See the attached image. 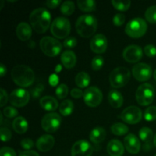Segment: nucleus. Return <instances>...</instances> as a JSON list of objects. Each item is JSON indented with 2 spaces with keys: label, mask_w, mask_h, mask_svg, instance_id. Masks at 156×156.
Listing matches in <instances>:
<instances>
[{
  "label": "nucleus",
  "mask_w": 156,
  "mask_h": 156,
  "mask_svg": "<svg viewBox=\"0 0 156 156\" xmlns=\"http://www.w3.org/2000/svg\"><path fill=\"white\" fill-rule=\"evenodd\" d=\"M30 23L34 30L38 34L45 33L51 22V15L44 8L36 9L30 13Z\"/></svg>",
  "instance_id": "1"
},
{
  "label": "nucleus",
  "mask_w": 156,
  "mask_h": 156,
  "mask_svg": "<svg viewBox=\"0 0 156 156\" xmlns=\"http://www.w3.org/2000/svg\"><path fill=\"white\" fill-rule=\"evenodd\" d=\"M12 80L16 85L27 88L34 83L35 75L33 70L25 65H18L12 70Z\"/></svg>",
  "instance_id": "2"
},
{
  "label": "nucleus",
  "mask_w": 156,
  "mask_h": 156,
  "mask_svg": "<svg viewBox=\"0 0 156 156\" xmlns=\"http://www.w3.org/2000/svg\"><path fill=\"white\" fill-rule=\"evenodd\" d=\"M97 28L98 21L95 17L91 15H82L76 21V31L82 37H90L95 33Z\"/></svg>",
  "instance_id": "3"
},
{
  "label": "nucleus",
  "mask_w": 156,
  "mask_h": 156,
  "mask_svg": "<svg viewBox=\"0 0 156 156\" xmlns=\"http://www.w3.org/2000/svg\"><path fill=\"white\" fill-rule=\"evenodd\" d=\"M130 79V72L126 67L114 69L109 76V81L113 88H120L125 86Z\"/></svg>",
  "instance_id": "4"
},
{
  "label": "nucleus",
  "mask_w": 156,
  "mask_h": 156,
  "mask_svg": "<svg viewBox=\"0 0 156 156\" xmlns=\"http://www.w3.org/2000/svg\"><path fill=\"white\" fill-rule=\"evenodd\" d=\"M50 30L55 37L58 39H64L69 34L71 24L67 18L64 17H58L52 22Z\"/></svg>",
  "instance_id": "5"
},
{
  "label": "nucleus",
  "mask_w": 156,
  "mask_h": 156,
  "mask_svg": "<svg viewBox=\"0 0 156 156\" xmlns=\"http://www.w3.org/2000/svg\"><path fill=\"white\" fill-rule=\"evenodd\" d=\"M147 24L141 18H135L129 21L125 27V32L132 38H140L143 37L147 30Z\"/></svg>",
  "instance_id": "6"
},
{
  "label": "nucleus",
  "mask_w": 156,
  "mask_h": 156,
  "mask_svg": "<svg viewBox=\"0 0 156 156\" xmlns=\"http://www.w3.org/2000/svg\"><path fill=\"white\" fill-rule=\"evenodd\" d=\"M155 98L154 87L149 83L142 84L136 91V98L139 105L147 106L152 103Z\"/></svg>",
  "instance_id": "7"
},
{
  "label": "nucleus",
  "mask_w": 156,
  "mask_h": 156,
  "mask_svg": "<svg viewBox=\"0 0 156 156\" xmlns=\"http://www.w3.org/2000/svg\"><path fill=\"white\" fill-rule=\"evenodd\" d=\"M40 47L43 53L50 57H54L62 50V44L58 40L51 37H44L40 41Z\"/></svg>",
  "instance_id": "8"
},
{
  "label": "nucleus",
  "mask_w": 156,
  "mask_h": 156,
  "mask_svg": "<svg viewBox=\"0 0 156 156\" xmlns=\"http://www.w3.org/2000/svg\"><path fill=\"white\" fill-rule=\"evenodd\" d=\"M62 122L61 117L55 112L47 114L41 120L43 129L47 133H54L59 128Z\"/></svg>",
  "instance_id": "9"
},
{
  "label": "nucleus",
  "mask_w": 156,
  "mask_h": 156,
  "mask_svg": "<svg viewBox=\"0 0 156 156\" xmlns=\"http://www.w3.org/2000/svg\"><path fill=\"white\" fill-rule=\"evenodd\" d=\"M84 101L91 108H96L102 101L103 94L98 88L94 86L89 87L84 91Z\"/></svg>",
  "instance_id": "10"
},
{
  "label": "nucleus",
  "mask_w": 156,
  "mask_h": 156,
  "mask_svg": "<svg viewBox=\"0 0 156 156\" xmlns=\"http://www.w3.org/2000/svg\"><path fill=\"white\" fill-rule=\"evenodd\" d=\"M30 100V93L23 88H18L12 91L9 95V101L13 106L22 108L25 106Z\"/></svg>",
  "instance_id": "11"
},
{
  "label": "nucleus",
  "mask_w": 156,
  "mask_h": 156,
  "mask_svg": "<svg viewBox=\"0 0 156 156\" xmlns=\"http://www.w3.org/2000/svg\"><path fill=\"white\" fill-rule=\"evenodd\" d=\"M133 77L139 82H146L151 79L152 76V67L149 64L140 62L133 66L132 69Z\"/></svg>",
  "instance_id": "12"
},
{
  "label": "nucleus",
  "mask_w": 156,
  "mask_h": 156,
  "mask_svg": "<svg viewBox=\"0 0 156 156\" xmlns=\"http://www.w3.org/2000/svg\"><path fill=\"white\" fill-rule=\"evenodd\" d=\"M142 111L136 106H129L123 110L121 114V119L129 124H136L142 119Z\"/></svg>",
  "instance_id": "13"
},
{
  "label": "nucleus",
  "mask_w": 156,
  "mask_h": 156,
  "mask_svg": "<svg viewBox=\"0 0 156 156\" xmlns=\"http://www.w3.org/2000/svg\"><path fill=\"white\" fill-rule=\"evenodd\" d=\"M93 147L89 142L86 140H79L72 147V156H91Z\"/></svg>",
  "instance_id": "14"
},
{
  "label": "nucleus",
  "mask_w": 156,
  "mask_h": 156,
  "mask_svg": "<svg viewBox=\"0 0 156 156\" xmlns=\"http://www.w3.org/2000/svg\"><path fill=\"white\" fill-rule=\"evenodd\" d=\"M143 55V50L140 46L130 45L123 50V57L126 62L135 63L142 59Z\"/></svg>",
  "instance_id": "15"
},
{
  "label": "nucleus",
  "mask_w": 156,
  "mask_h": 156,
  "mask_svg": "<svg viewBox=\"0 0 156 156\" xmlns=\"http://www.w3.org/2000/svg\"><path fill=\"white\" fill-rule=\"evenodd\" d=\"M90 48L95 53L101 54L105 53L108 48V40L106 37L101 34L94 35L90 42Z\"/></svg>",
  "instance_id": "16"
},
{
  "label": "nucleus",
  "mask_w": 156,
  "mask_h": 156,
  "mask_svg": "<svg viewBox=\"0 0 156 156\" xmlns=\"http://www.w3.org/2000/svg\"><path fill=\"white\" fill-rule=\"evenodd\" d=\"M124 146L126 150L131 154H137L140 151L141 144L140 140L134 134H128L124 139Z\"/></svg>",
  "instance_id": "17"
},
{
  "label": "nucleus",
  "mask_w": 156,
  "mask_h": 156,
  "mask_svg": "<svg viewBox=\"0 0 156 156\" xmlns=\"http://www.w3.org/2000/svg\"><path fill=\"white\" fill-rule=\"evenodd\" d=\"M55 144V140L53 136L49 134L43 135L37 140L36 146L41 152H46L50 151Z\"/></svg>",
  "instance_id": "18"
},
{
  "label": "nucleus",
  "mask_w": 156,
  "mask_h": 156,
  "mask_svg": "<svg viewBox=\"0 0 156 156\" xmlns=\"http://www.w3.org/2000/svg\"><path fill=\"white\" fill-rule=\"evenodd\" d=\"M107 151L111 156H122L124 152V146L118 140H112L108 143Z\"/></svg>",
  "instance_id": "19"
},
{
  "label": "nucleus",
  "mask_w": 156,
  "mask_h": 156,
  "mask_svg": "<svg viewBox=\"0 0 156 156\" xmlns=\"http://www.w3.org/2000/svg\"><path fill=\"white\" fill-rule=\"evenodd\" d=\"M32 34L30 24L26 22H21L16 27V35L18 39L22 41H28Z\"/></svg>",
  "instance_id": "20"
},
{
  "label": "nucleus",
  "mask_w": 156,
  "mask_h": 156,
  "mask_svg": "<svg viewBox=\"0 0 156 156\" xmlns=\"http://www.w3.org/2000/svg\"><path fill=\"white\" fill-rule=\"evenodd\" d=\"M41 108L47 111H54L59 106L57 100L52 96H44L40 100Z\"/></svg>",
  "instance_id": "21"
},
{
  "label": "nucleus",
  "mask_w": 156,
  "mask_h": 156,
  "mask_svg": "<svg viewBox=\"0 0 156 156\" xmlns=\"http://www.w3.org/2000/svg\"><path fill=\"white\" fill-rule=\"evenodd\" d=\"M61 62L64 67L66 69H72L76 64V56L71 50H66L61 55Z\"/></svg>",
  "instance_id": "22"
},
{
  "label": "nucleus",
  "mask_w": 156,
  "mask_h": 156,
  "mask_svg": "<svg viewBox=\"0 0 156 156\" xmlns=\"http://www.w3.org/2000/svg\"><path fill=\"white\" fill-rule=\"evenodd\" d=\"M106 134V130L101 126L94 127L90 133V140L94 144H99L105 140Z\"/></svg>",
  "instance_id": "23"
},
{
  "label": "nucleus",
  "mask_w": 156,
  "mask_h": 156,
  "mask_svg": "<svg viewBox=\"0 0 156 156\" xmlns=\"http://www.w3.org/2000/svg\"><path fill=\"white\" fill-rule=\"evenodd\" d=\"M108 101L114 108H119L123 105V98L121 93L117 90H111L108 93Z\"/></svg>",
  "instance_id": "24"
},
{
  "label": "nucleus",
  "mask_w": 156,
  "mask_h": 156,
  "mask_svg": "<svg viewBox=\"0 0 156 156\" xmlns=\"http://www.w3.org/2000/svg\"><path fill=\"white\" fill-rule=\"evenodd\" d=\"M12 127L17 133H24L27 130L28 123L23 117H17L12 123Z\"/></svg>",
  "instance_id": "25"
},
{
  "label": "nucleus",
  "mask_w": 156,
  "mask_h": 156,
  "mask_svg": "<svg viewBox=\"0 0 156 156\" xmlns=\"http://www.w3.org/2000/svg\"><path fill=\"white\" fill-rule=\"evenodd\" d=\"M75 81H76V84L77 85V86L81 88H85L89 85L90 82H91V78L87 73L81 72V73H78Z\"/></svg>",
  "instance_id": "26"
},
{
  "label": "nucleus",
  "mask_w": 156,
  "mask_h": 156,
  "mask_svg": "<svg viewBox=\"0 0 156 156\" xmlns=\"http://www.w3.org/2000/svg\"><path fill=\"white\" fill-rule=\"evenodd\" d=\"M74 110V105L71 100H64L59 105V112L64 117L71 115Z\"/></svg>",
  "instance_id": "27"
},
{
  "label": "nucleus",
  "mask_w": 156,
  "mask_h": 156,
  "mask_svg": "<svg viewBox=\"0 0 156 156\" xmlns=\"http://www.w3.org/2000/svg\"><path fill=\"white\" fill-rule=\"evenodd\" d=\"M77 5L82 12H89L96 9V2L94 0H79L77 2Z\"/></svg>",
  "instance_id": "28"
},
{
  "label": "nucleus",
  "mask_w": 156,
  "mask_h": 156,
  "mask_svg": "<svg viewBox=\"0 0 156 156\" xmlns=\"http://www.w3.org/2000/svg\"><path fill=\"white\" fill-rule=\"evenodd\" d=\"M139 135H140L141 140H143L146 144L150 143L154 140V136H153V132L152 129L148 127L142 128L139 132Z\"/></svg>",
  "instance_id": "29"
},
{
  "label": "nucleus",
  "mask_w": 156,
  "mask_h": 156,
  "mask_svg": "<svg viewBox=\"0 0 156 156\" xmlns=\"http://www.w3.org/2000/svg\"><path fill=\"white\" fill-rule=\"evenodd\" d=\"M111 132L116 136H123L129 132V128L123 123H117L111 126Z\"/></svg>",
  "instance_id": "30"
},
{
  "label": "nucleus",
  "mask_w": 156,
  "mask_h": 156,
  "mask_svg": "<svg viewBox=\"0 0 156 156\" xmlns=\"http://www.w3.org/2000/svg\"><path fill=\"white\" fill-rule=\"evenodd\" d=\"M60 11L63 15H73L75 11V4L72 1H66L61 5Z\"/></svg>",
  "instance_id": "31"
},
{
  "label": "nucleus",
  "mask_w": 156,
  "mask_h": 156,
  "mask_svg": "<svg viewBox=\"0 0 156 156\" xmlns=\"http://www.w3.org/2000/svg\"><path fill=\"white\" fill-rule=\"evenodd\" d=\"M145 18L146 21L151 24L156 23V5H152L146 9L145 12Z\"/></svg>",
  "instance_id": "32"
},
{
  "label": "nucleus",
  "mask_w": 156,
  "mask_h": 156,
  "mask_svg": "<svg viewBox=\"0 0 156 156\" xmlns=\"http://www.w3.org/2000/svg\"><path fill=\"white\" fill-rule=\"evenodd\" d=\"M112 5L114 9H117L121 12H125L128 10L130 7L131 2L130 1H117V0H113Z\"/></svg>",
  "instance_id": "33"
},
{
  "label": "nucleus",
  "mask_w": 156,
  "mask_h": 156,
  "mask_svg": "<svg viewBox=\"0 0 156 156\" xmlns=\"http://www.w3.org/2000/svg\"><path fill=\"white\" fill-rule=\"evenodd\" d=\"M144 118L147 121L151 122L156 120V107L150 106L145 111Z\"/></svg>",
  "instance_id": "34"
},
{
  "label": "nucleus",
  "mask_w": 156,
  "mask_h": 156,
  "mask_svg": "<svg viewBox=\"0 0 156 156\" xmlns=\"http://www.w3.org/2000/svg\"><path fill=\"white\" fill-rule=\"evenodd\" d=\"M69 93V88L65 84H60L59 86L56 88V94L58 98L63 99L66 98Z\"/></svg>",
  "instance_id": "35"
},
{
  "label": "nucleus",
  "mask_w": 156,
  "mask_h": 156,
  "mask_svg": "<svg viewBox=\"0 0 156 156\" xmlns=\"http://www.w3.org/2000/svg\"><path fill=\"white\" fill-rule=\"evenodd\" d=\"M104 58L101 56H96L91 61V68L94 71L100 70L104 65Z\"/></svg>",
  "instance_id": "36"
},
{
  "label": "nucleus",
  "mask_w": 156,
  "mask_h": 156,
  "mask_svg": "<svg viewBox=\"0 0 156 156\" xmlns=\"http://www.w3.org/2000/svg\"><path fill=\"white\" fill-rule=\"evenodd\" d=\"M3 114L8 118H14L18 116V111H17L16 108H13V107H6L3 110Z\"/></svg>",
  "instance_id": "37"
},
{
  "label": "nucleus",
  "mask_w": 156,
  "mask_h": 156,
  "mask_svg": "<svg viewBox=\"0 0 156 156\" xmlns=\"http://www.w3.org/2000/svg\"><path fill=\"white\" fill-rule=\"evenodd\" d=\"M1 140L2 142H9L12 139V135L11 131L6 127H2L0 129Z\"/></svg>",
  "instance_id": "38"
},
{
  "label": "nucleus",
  "mask_w": 156,
  "mask_h": 156,
  "mask_svg": "<svg viewBox=\"0 0 156 156\" xmlns=\"http://www.w3.org/2000/svg\"><path fill=\"white\" fill-rule=\"evenodd\" d=\"M125 20H126V18H125V15H123V14L117 13L114 16L113 22H114V25L121 26L124 24Z\"/></svg>",
  "instance_id": "39"
},
{
  "label": "nucleus",
  "mask_w": 156,
  "mask_h": 156,
  "mask_svg": "<svg viewBox=\"0 0 156 156\" xmlns=\"http://www.w3.org/2000/svg\"><path fill=\"white\" fill-rule=\"evenodd\" d=\"M44 90V86L42 84H38L31 90V95L34 98H37L42 94L43 91Z\"/></svg>",
  "instance_id": "40"
},
{
  "label": "nucleus",
  "mask_w": 156,
  "mask_h": 156,
  "mask_svg": "<svg viewBox=\"0 0 156 156\" xmlns=\"http://www.w3.org/2000/svg\"><path fill=\"white\" fill-rule=\"evenodd\" d=\"M144 52L149 57H155L156 56V47L152 44H149L144 47Z\"/></svg>",
  "instance_id": "41"
},
{
  "label": "nucleus",
  "mask_w": 156,
  "mask_h": 156,
  "mask_svg": "<svg viewBox=\"0 0 156 156\" xmlns=\"http://www.w3.org/2000/svg\"><path fill=\"white\" fill-rule=\"evenodd\" d=\"M77 44V40L76 38L73 37H67L66 39H65L63 42V46L66 48L71 49L75 47Z\"/></svg>",
  "instance_id": "42"
},
{
  "label": "nucleus",
  "mask_w": 156,
  "mask_h": 156,
  "mask_svg": "<svg viewBox=\"0 0 156 156\" xmlns=\"http://www.w3.org/2000/svg\"><path fill=\"white\" fill-rule=\"evenodd\" d=\"M16 152L10 147H3L0 150V156H16Z\"/></svg>",
  "instance_id": "43"
},
{
  "label": "nucleus",
  "mask_w": 156,
  "mask_h": 156,
  "mask_svg": "<svg viewBox=\"0 0 156 156\" xmlns=\"http://www.w3.org/2000/svg\"><path fill=\"white\" fill-rule=\"evenodd\" d=\"M21 146L23 149L28 151L34 147V142L30 139H24L21 140Z\"/></svg>",
  "instance_id": "44"
},
{
  "label": "nucleus",
  "mask_w": 156,
  "mask_h": 156,
  "mask_svg": "<svg viewBox=\"0 0 156 156\" xmlns=\"http://www.w3.org/2000/svg\"><path fill=\"white\" fill-rule=\"evenodd\" d=\"M0 91H1V98H0V106L2 108V107H4L5 105H6V103L8 102V100L9 99V98L8 97L7 92H6V91H5L3 88H1Z\"/></svg>",
  "instance_id": "45"
},
{
  "label": "nucleus",
  "mask_w": 156,
  "mask_h": 156,
  "mask_svg": "<svg viewBox=\"0 0 156 156\" xmlns=\"http://www.w3.org/2000/svg\"><path fill=\"white\" fill-rule=\"evenodd\" d=\"M71 95L72 97H73L74 98H80L83 97L84 96V92L82 90L79 89V88H73L71 91Z\"/></svg>",
  "instance_id": "46"
},
{
  "label": "nucleus",
  "mask_w": 156,
  "mask_h": 156,
  "mask_svg": "<svg viewBox=\"0 0 156 156\" xmlns=\"http://www.w3.org/2000/svg\"><path fill=\"white\" fill-rule=\"evenodd\" d=\"M61 3L60 0H50V1H47L46 2V5L48 8L50 9H55L57 6H59V5Z\"/></svg>",
  "instance_id": "47"
},
{
  "label": "nucleus",
  "mask_w": 156,
  "mask_h": 156,
  "mask_svg": "<svg viewBox=\"0 0 156 156\" xmlns=\"http://www.w3.org/2000/svg\"><path fill=\"white\" fill-rule=\"evenodd\" d=\"M18 156H40V155H38L37 152H36L35 151L28 150V151H24V152H20L19 155Z\"/></svg>",
  "instance_id": "48"
},
{
  "label": "nucleus",
  "mask_w": 156,
  "mask_h": 156,
  "mask_svg": "<svg viewBox=\"0 0 156 156\" xmlns=\"http://www.w3.org/2000/svg\"><path fill=\"white\" fill-rule=\"evenodd\" d=\"M6 72H7L6 67L3 64H1V65H0V76H1V77H3V76L6 74Z\"/></svg>",
  "instance_id": "49"
},
{
  "label": "nucleus",
  "mask_w": 156,
  "mask_h": 156,
  "mask_svg": "<svg viewBox=\"0 0 156 156\" xmlns=\"http://www.w3.org/2000/svg\"><path fill=\"white\" fill-rule=\"evenodd\" d=\"M153 143H154V145H155V147H156V134H155V136H154Z\"/></svg>",
  "instance_id": "50"
},
{
  "label": "nucleus",
  "mask_w": 156,
  "mask_h": 156,
  "mask_svg": "<svg viewBox=\"0 0 156 156\" xmlns=\"http://www.w3.org/2000/svg\"><path fill=\"white\" fill-rule=\"evenodd\" d=\"M153 76H154V79H155V81H156V69L155 70V72H154Z\"/></svg>",
  "instance_id": "51"
},
{
  "label": "nucleus",
  "mask_w": 156,
  "mask_h": 156,
  "mask_svg": "<svg viewBox=\"0 0 156 156\" xmlns=\"http://www.w3.org/2000/svg\"><path fill=\"white\" fill-rule=\"evenodd\" d=\"M155 156H156V155H155Z\"/></svg>",
  "instance_id": "52"
}]
</instances>
